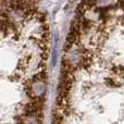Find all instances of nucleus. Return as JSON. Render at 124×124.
<instances>
[{"label":"nucleus","instance_id":"1","mask_svg":"<svg viewBox=\"0 0 124 124\" xmlns=\"http://www.w3.org/2000/svg\"><path fill=\"white\" fill-rule=\"evenodd\" d=\"M50 124H124V0L76 9Z\"/></svg>","mask_w":124,"mask_h":124},{"label":"nucleus","instance_id":"2","mask_svg":"<svg viewBox=\"0 0 124 124\" xmlns=\"http://www.w3.org/2000/svg\"><path fill=\"white\" fill-rule=\"evenodd\" d=\"M49 54L40 11L0 7V124H46Z\"/></svg>","mask_w":124,"mask_h":124}]
</instances>
